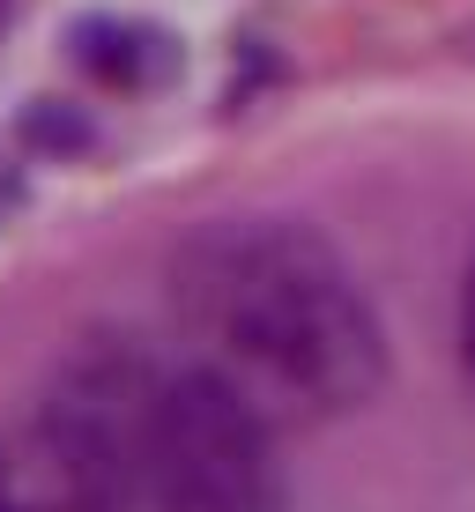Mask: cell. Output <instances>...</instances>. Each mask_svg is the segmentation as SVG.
Returning <instances> with one entry per match:
<instances>
[{"mask_svg": "<svg viewBox=\"0 0 475 512\" xmlns=\"http://www.w3.org/2000/svg\"><path fill=\"white\" fill-rule=\"evenodd\" d=\"M156 364L142 349L90 334L67 349L38 386L23 431V483L38 512H134L142 490V431H149Z\"/></svg>", "mask_w": 475, "mask_h": 512, "instance_id": "obj_2", "label": "cell"}, {"mask_svg": "<svg viewBox=\"0 0 475 512\" xmlns=\"http://www.w3.org/2000/svg\"><path fill=\"white\" fill-rule=\"evenodd\" d=\"M461 357H468V379H475V268H468V290H461Z\"/></svg>", "mask_w": 475, "mask_h": 512, "instance_id": "obj_4", "label": "cell"}, {"mask_svg": "<svg viewBox=\"0 0 475 512\" xmlns=\"http://www.w3.org/2000/svg\"><path fill=\"white\" fill-rule=\"evenodd\" d=\"M134 512H283L275 423L208 364L156 372Z\"/></svg>", "mask_w": 475, "mask_h": 512, "instance_id": "obj_3", "label": "cell"}, {"mask_svg": "<svg viewBox=\"0 0 475 512\" xmlns=\"http://www.w3.org/2000/svg\"><path fill=\"white\" fill-rule=\"evenodd\" d=\"M171 312L268 423H327L386 386V327L342 253L283 216L208 223L171 260Z\"/></svg>", "mask_w": 475, "mask_h": 512, "instance_id": "obj_1", "label": "cell"}, {"mask_svg": "<svg viewBox=\"0 0 475 512\" xmlns=\"http://www.w3.org/2000/svg\"><path fill=\"white\" fill-rule=\"evenodd\" d=\"M0 512H23V498L8 490V475H0Z\"/></svg>", "mask_w": 475, "mask_h": 512, "instance_id": "obj_5", "label": "cell"}]
</instances>
